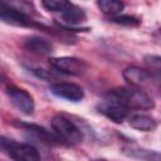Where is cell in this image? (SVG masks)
Wrapping results in <instances>:
<instances>
[{
  "label": "cell",
  "instance_id": "cell-13",
  "mask_svg": "<svg viewBox=\"0 0 161 161\" xmlns=\"http://www.w3.org/2000/svg\"><path fill=\"white\" fill-rule=\"evenodd\" d=\"M130 156L136 157L142 161H161V153L156 152L153 150H146V148H135L131 147L128 150Z\"/></svg>",
  "mask_w": 161,
  "mask_h": 161
},
{
  "label": "cell",
  "instance_id": "cell-16",
  "mask_svg": "<svg viewBox=\"0 0 161 161\" xmlns=\"http://www.w3.org/2000/svg\"><path fill=\"white\" fill-rule=\"evenodd\" d=\"M97 6L102 13L108 15H116L123 10V3L117 0H99L97 1Z\"/></svg>",
  "mask_w": 161,
  "mask_h": 161
},
{
  "label": "cell",
  "instance_id": "cell-19",
  "mask_svg": "<svg viewBox=\"0 0 161 161\" xmlns=\"http://www.w3.org/2000/svg\"><path fill=\"white\" fill-rule=\"evenodd\" d=\"M94 161H106V160H94Z\"/></svg>",
  "mask_w": 161,
  "mask_h": 161
},
{
  "label": "cell",
  "instance_id": "cell-4",
  "mask_svg": "<svg viewBox=\"0 0 161 161\" xmlns=\"http://www.w3.org/2000/svg\"><path fill=\"white\" fill-rule=\"evenodd\" d=\"M1 147L14 161H40L39 151L30 143H19L1 137Z\"/></svg>",
  "mask_w": 161,
  "mask_h": 161
},
{
  "label": "cell",
  "instance_id": "cell-3",
  "mask_svg": "<svg viewBox=\"0 0 161 161\" xmlns=\"http://www.w3.org/2000/svg\"><path fill=\"white\" fill-rule=\"evenodd\" d=\"M52 127L59 140L69 145H77L83 140L80 128L69 118L62 114H57L52 118Z\"/></svg>",
  "mask_w": 161,
  "mask_h": 161
},
{
  "label": "cell",
  "instance_id": "cell-12",
  "mask_svg": "<svg viewBox=\"0 0 161 161\" xmlns=\"http://www.w3.org/2000/svg\"><path fill=\"white\" fill-rule=\"evenodd\" d=\"M130 126L138 131H152L156 128V121L147 114H135L130 119Z\"/></svg>",
  "mask_w": 161,
  "mask_h": 161
},
{
  "label": "cell",
  "instance_id": "cell-18",
  "mask_svg": "<svg viewBox=\"0 0 161 161\" xmlns=\"http://www.w3.org/2000/svg\"><path fill=\"white\" fill-rule=\"evenodd\" d=\"M111 20L116 24H122V25H128V26H133V25L140 24V20L135 16H131V15H117V16H113Z\"/></svg>",
  "mask_w": 161,
  "mask_h": 161
},
{
  "label": "cell",
  "instance_id": "cell-8",
  "mask_svg": "<svg viewBox=\"0 0 161 161\" xmlns=\"http://www.w3.org/2000/svg\"><path fill=\"white\" fill-rule=\"evenodd\" d=\"M97 109L99 113H102L108 119L116 123H122L128 114V109L126 107H123L118 102L112 101L109 98H106L102 102H99L97 106Z\"/></svg>",
  "mask_w": 161,
  "mask_h": 161
},
{
  "label": "cell",
  "instance_id": "cell-1",
  "mask_svg": "<svg viewBox=\"0 0 161 161\" xmlns=\"http://www.w3.org/2000/svg\"><path fill=\"white\" fill-rule=\"evenodd\" d=\"M106 98H109L112 101L118 102L123 107L130 109H137V111H147L152 109L155 107V102L143 91H140L135 87H118L111 89Z\"/></svg>",
  "mask_w": 161,
  "mask_h": 161
},
{
  "label": "cell",
  "instance_id": "cell-15",
  "mask_svg": "<svg viewBox=\"0 0 161 161\" xmlns=\"http://www.w3.org/2000/svg\"><path fill=\"white\" fill-rule=\"evenodd\" d=\"M143 62L147 67V70L161 83V57L160 55H146Z\"/></svg>",
  "mask_w": 161,
  "mask_h": 161
},
{
  "label": "cell",
  "instance_id": "cell-2",
  "mask_svg": "<svg viewBox=\"0 0 161 161\" xmlns=\"http://www.w3.org/2000/svg\"><path fill=\"white\" fill-rule=\"evenodd\" d=\"M123 78L127 80V83L131 84V87L143 91L145 93L147 92L157 93L160 91L161 83L147 69H142V68L133 67V65L127 67L123 70Z\"/></svg>",
  "mask_w": 161,
  "mask_h": 161
},
{
  "label": "cell",
  "instance_id": "cell-9",
  "mask_svg": "<svg viewBox=\"0 0 161 161\" xmlns=\"http://www.w3.org/2000/svg\"><path fill=\"white\" fill-rule=\"evenodd\" d=\"M50 92L63 99L70 101V102H78L83 99L84 92L83 89L74 83H68V82H62V83H55L50 87Z\"/></svg>",
  "mask_w": 161,
  "mask_h": 161
},
{
  "label": "cell",
  "instance_id": "cell-11",
  "mask_svg": "<svg viewBox=\"0 0 161 161\" xmlns=\"http://www.w3.org/2000/svg\"><path fill=\"white\" fill-rule=\"evenodd\" d=\"M60 16H62V20L65 25L68 26H74V25H78L80 23H83L87 18L86 15V11L83 9H80L79 6L74 5V4H68V6L60 13Z\"/></svg>",
  "mask_w": 161,
  "mask_h": 161
},
{
  "label": "cell",
  "instance_id": "cell-14",
  "mask_svg": "<svg viewBox=\"0 0 161 161\" xmlns=\"http://www.w3.org/2000/svg\"><path fill=\"white\" fill-rule=\"evenodd\" d=\"M20 126L25 127L26 130H29V132L35 133L38 138H40L43 142L47 143H55L59 138H55L50 132H48L45 128L40 127V126H35V125H29V123H20Z\"/></svg>",
  "mask_w": 161,
  "mask_h": 161
},
{
  "label": "cell",
  "instance_id": "cell-6",
  "mask_svg": "<svg viewBox=\"0 0 161 161\" xmlns=\"http://www.w3.org/2000/svg\"><path fill=\"white\" fill-rule=\"evenodd\" d=\"M49 63L55 70L69 75H82L88 69V64L83 59H78L73 57L52 58Z\"/></svg>",
  "mask_w": 161,
  "mask_h": 161
},
{
  "label": "cell",
  "instance_id": "cell-10",
  "mask_svg": "<svg viewBox=\"0 0 161 161\" xmlns=\"http://www.w3.org/2000/svg\"><path fill=\"white\" fill-rule=\"evenodd\" d=\"M24 47L38 55H48L54 50L53 44L42 36H30L24 42Z\"/></svg>",
  "mask_w": 161,
  "mask_h": 161
},
{
  "label": "cell",
  "instance_id": "cell-17",
  "mask_svg": "<svg viewBox=\"0 0 161 161\" xmlns=\"http://www.w3.org/2000/svg\"><path fill=\"white\" fill-rule=\"evenodd\" d=\"M68 1L65 0H45L42 3V5L47 9V10H52V11H63L67 6H68Z\"/></svg>",
  "mask_w": 161,
  "mask_h": 161
},
{
  "label": "cell",
  "instance_id": "cell-5",
  "mask_svg": "<svg viewBox=\"0 0 161 161\" xmlns=\"http://www.w3.org/2000/svg\"><path fill=\"white\" fill-rule=\"evenodd\" d=\"M0 16L1 20L6 24L16 25V26H31L36 25L24 9L15 6L13 3L0 1Z\"/></svg>",
  "mask_w": 161,
  "mask_h": 161
},
{
  "label": "cell",
  "instance_id": "cell-7",
  "mask_svg": "<svg viewBox=\"0 0 161 161\" xmlns=\"http://www.w3.org/2000/svg\"><path fill=\"white\" fill-rule=\"evenodd\" d=\"M6 93H8L10 102L21 113L29 116L34 112V99L30 93H28L24 89L16 88V87H9Z\"/></svg>",
  "mask_w": 161,
  "mask_h": 161
}]
</instances>
